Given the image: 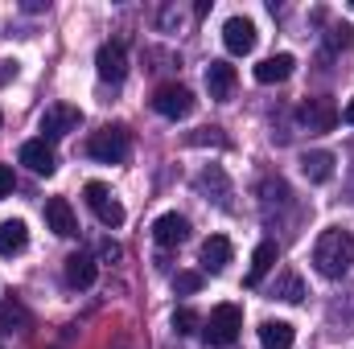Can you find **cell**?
<instances>
[{
    "instance_id": "6da1fadb",
    "label": "cell",
    "mask_w": 354,
    "mask_h": 349,
    "mask_svg": "<svg viewBox=\"0 0 354 349\" xmlns=\"http://www.w3.org/2000/svg\"><path fill=\"white\" fill-rule=\"evenodd\" d=\"M313 267L326 275V279H342L351 275L354 267V239L346 230H326L313 247Z\"/></svg>"
},
{
    "instance_id": "7a4b0ae2",
    "label": "cell",
    "mask_w": 354,
    "mask_h": 349,
    "mask_svg": "<svg viewBox=\"0 0 354 349\" xmlns=\"http://www.w3.org/2000/svg\"><path fill=\"white\" fill-rule=\"evenodd\" d=\"M239 329H243V308L239 304H218L202 321V341L214 346V349H227V346L239 341Z\"/></svg>"
},
{
    "instance_id": "3957f363",
    "label": "cell",
    "mask_w": 354,
    "mask_h": 349,
    "mask_svg": "<svg viewBox=\"0 0 354 349\" xmlns=\"http://www.w3.org/2000/svg\"><path fill=\"white\" fill-rule=\"evenodd\" d=\"M87 152L99 165H124L132 152V136H128V128H103L87 140Z\"/></svg>"
},
{
    "instance_id": "277c9868",
    "label": "cell",
    "mask_w": 354,
    "mask_h": 349,
    "mask_svg": "<svg viewBox=\"0 0 354 349\" xmlns=\"http://www.w3.org/2000/svg\"><path fill=\"white\" fill-rule=\"evenodd\" d=\"M83 193H87V206H91V214H95V218H99V222H103L107 230H115V226L124 222V206H120V201L111 197V189H107V185H99V181H91L87 189H83Z\"/></svg>"
},
{
    "instance_id": "5b68a950",
    "label": "cell",
    "mask_w": 354,
    "mask_h": 349,
    "mask_svg": "<svg viewBox=\"0 0 354 349\" xmlns=\"http://www.w3.org/2000/svg\"><path fill=\"white\" fill-rule=\"evenodd\" d=\"M79 123H83L79 107L54 103V107H46V115H41V140H62V136H71Z\"/></svg>"
},
{
    "instance_id": "8992f818",
    "label": "cell",
    "mask_w": 354,
    "mask_h": 349,
    "mask_svg": "<svg viewBox=\"0 0 354 349\" xmlns=\"http://www.w3.org/2000/svg\"><path fill=\"white\" fill-rule=\"evenodd\" d=\"M338 119H342V111L334 107V99H305V107H301V123L309 128V132H334L338 128Z\"/></svg>"
},
{
    "instance_id": "52a82bcc",
    "label": "cell",
    "mask_w": 354,
    "mask_h": 349,
    "mask_svg": "<svg viewBox=\"0 0 354 349\" xmlns=\"http://www.w3.org/2000/svg\"><path fill=\"white\" fill-rule=\"evenodd\" d=\"M153 107H157V115H165V119H185V115L194 111V94L185 87H177V83H169V87H157Z\"/></svg>"
},
{
    "instance_id": "ba28073f",
    "label": "cell",
    "mask_w": 354,
    "mask_h": 349,
    "mask_svg": "<svg viewBox=\"0 0 354 349\" xmlns=\"http://www.w3.org/2000/svg\"><path fill=\"white\" fill-rule=\"evenodd\" d=\"M223 46H227V54H235V58L252 54V50H256V25H252L248 17H231V21L223 25Z\"/></svg>"
},
{
    "instance_id": "9c48e42d",
    "label": "cell",
    "mask_w": 354,
    "mask_h": 349,
    "mask_svg": "<svg viewBox=\"0 0 354 349\" xmlns=\"http://www.w3.org/2000/svg\"><path fill=\"white\" fill-rule=\"evenodd\" d=\"M95 70H99L103 83H124V74H128V54H124V46H120V41L99 46V54H95Z\"/></svg>"
},
{
    "instance_id": "30bf717a",
    "label": "cell",
    "mask_w": 354,
    "mask_h": 349,
    "mask_svg": "<svg viewBox=\"0 0 354 349\" xmlns=\"http://www.w3.org/2000/svg\"><path fill=\"white\" fill-rule=\"evenodd\" d=\"M21 165H29L37 177H50L58 169V157H54V148H50V140H25L21 144Z\"/></svg>"
},
{
    "instance_id": "8fae6325",
    "label": "cell",
    "mask_w": 354,
    "mask_h": 349,
    "mask_svg": "<svg viewBox=\"0 0 354 349\" xmlns=\"http://www.w3.org/2000/svg\"><path fill=\"white\" fill-rule=\"evenodd\" d=\"M46 222H50V230H54L58 239L79 235V222H75V210H71L66 197H50V201H46Z\"/></svg>"
},
{
    "instance_id": "7c38bea8",
    "label": "cell",
    "mask_w": 354,
    "mask_h": 349,
    "mask_svg": "<svg viewBox=\"0 0 354 349\" xmlns=\"http://www.w3.org/2000/svg\"><path fill=\"white\" fill-rule=\"evenodd\" d=\"M153 239H157L161 247H177V243L189 239V222H185L181 214H161V218L153 222Z\"/></svg>"
},
{
    "instance_id": "4fadbf2b",
    "label": "cell",
    "mask_w": 354,
    "mask_h": 349,
    "mask_svg": "<svg viewBox=\"0 0 354 349\" xmlns=\"http://www.w3.org/2000/svg\"><path fill=\"white\" fill-rule=\"evenodd\" d=\"M292 66H297V58H292V54H272V58H264V62L256 66V83H264V87L284 83V79L292 74Z\"/></svg>"
},
{
    "instance_id": "5bb4252c",
    "label": "cell",
    "mask_w": 354,
    "mask_h": 349,
    "mask_svg": "<svg viewBox=\"0 0 354 349\" xmlns=\"http://www.w3.org/2000/svg\"><path fill=\"white\" fill-rule=\"evenodd\" d=\"M206 90H210V99H231V90H235V66L231 62H210L206 66Z\"/></svg>"
},
{
    "instance_id": "9a60e30c",
    "label": "cell",
    "mask_w": 354,
    "mask_h": 349,
    "mask_svg": "<svg viewBox=\"0 0 354 349\" xmlns=\"http://www.w3.org/2000/svg\"><path fill=\"white\" fill-rule=\"evenodd\" d=\"M301 173L309 177L313 185H326V181L334 177V152H326V148L305 152V157H301Z\"/></svg>"
},
{
    "instance_id": "2e32d148",
    "label": "cell",
    "mask_w": 354,
    "mask_h": 349,
    "mask_svg": "<svg viewBox=\"0 0 354 349\" xmlns=\"http://www.w3.org/2000/svg\"><path fill=\"white\" fill-rule=\"evenodd\" d=\"M66 283H71V288H79V292L95 283V259H91L87 251L66 255Z\"/></svg>"
},
{
    "instance_id": "e0dca14e",
    "label": "cell",
    "mask_w": 354,
    "mask_h": 349,
    "mask_svg": "<svg viewBox=\"0 0 354 349\" xmlns=\"http://www.w3.org/2000/svg\"><path fill=\"white\" fill-rule=\"evenodd\" d=\"M25 243H29V226H25L21 218L0 222V255H21Z\"/></svg>"
},
{
    "instance_id": "ac0fdd59",
    "label": "cell",
    "mask_w": 354,
    "mask_h": 349,
    "mask_svg": "<svg viewBox=\"0 0 354 349\" xmlns=\"http://www.w3.org/2000/svg\"><path fill=\"white\" fill-rule=\"evenodd\" d=\"M227 263H231V239L210 235V239L202 243V267H206V271H223Z\"/></svg>"
},
{
    "instance_id": "d6986e66",
    "label": "cell",
    "mask_w": 354,
    "mask_h": 349,
    "mask_svg": "<svg viewBox=\"0 0 354 349\" xmlns=\"http://www.w3.org/2000/svg\"><path fill=\"white\" fill-rule=\"evenodd\" d=\"M292 325L288 321H264L260 325V346L264 349H292Z\"/></svg>"
},
{
    "instance_id": "ffe728a7",
    "label": "cell",
    "mask_w": 354,
    "mask_h": 349,
    "mask_svg": "<svg viewBox=\"0 0 354 349\" xmlns=\"http://www.w3.org/2000/svg\"><path fill=\"white\" fill-rule=\"evenodd\" d=\"M276 255H280V251H276V243H260V247H256V255H252V271H248V283H260L268 271L276 267Z\"/></svg>"
},
{
    "instance_id": "44dd1931",
    "label": "cell",
    "mask_w": 354,
    "mask_h": 349,
    "mask_svg": "<svg viewBox=\"0 0 354 349\" xmlns=\"http://www.w3.org/2000/svg\"><path fill=\"white\" fill-rule=\"evenodd\" d=\"M272 296H276V300H288V304H297V300L305 296V283H301V275H297V271H284V275L272 283Z\"/></svg>"
},
{
    "instance_id": "7402d4cb",
    "label": "cell",
    "mask_w": 354,
    "mask_h": 349,
    "mask_svg": "<svg viewBox=\"0 0 354 349\" xmlns=\"http://www.w3.org/2000/svg\"><path fill=\"white\" fill-rule=\"evenodd\" d=\"M174 329H177V337H194V333L202 329V317H198L194 308H177L174 312Z\"/></svg>"
},
{
    "instance_id": "603a6c76",
    "label": "cell",
    "mask_w": 354,
    "mask_h": 349,
    "mask_svg": "<svg viewBox=\"0 0 354 349\" xmlns=\"http://www.w3.org/2000/svg\"><path fill=\"white\" fill-rule=\"evenodd\" d=\"M8 325H21V333L29 329V312L21 308V304H4V312H0V329L8 333Z\"/></svg>"
},
{
    "instance_id": "cb8c5ba5",
    "label": "cell",
    "mask_w": 354,
    "mask_h": 349,
    "mask_svg": "<svg viewBox=\"0 0 354 349\" xmlns=\"http://www.w3.org/2000/svg\"><path fill=\"white\" fill-rule=\"evenodd\" d=\"M351 33H354L351 25H334L330 29V50H351V41H354Z\"/></svg>"
},
{
    "instance_id": "d4e9b609",
    "label": "cell",
    "mask_w": 354,
    "mask_h": 349,
    "mask_svg": "<svg viewBox=\"0 0 354 349\" xmlns=\"http://www.w3.org/2000/svg\"><path fill=\"white\" fill-rule=\"evenodd\" d=\"M174 288H177V292H185V296H189V292H198V288H202V275H198V271H177Z\"/></svg>"
},
{
    "instance_id": "484cf974",
    "label": "cell",
    "mask_w": 354,
    "mask_h": 349,
    "mask_svg": "<svg viewBox=\"0 0 354 349\" xmlns=\"http://www.w3.org/2000/svg\"><path fill=\"white\" fill-rule=\"evenodd\" d=\"M12 185H17V181H12V169H8V165H0V197H8V193H12Z\"/></svg>"
},
{
    "instance_id": "4316f807",
    "label": "cell",
    "mask_w": 354,
    "mask_h": 349,
    "mask_svg": "<svg viewBox=\"0 0 354 349\" xmlns=\"http://www.w3.org/2000/svg\"><path fill=\"white\" fill-rule=\"evenodd\" d=\"M99 255H103V259H120V243L103 239V243H99Z\"/></svg>"
},
{
    "instance_id": "83f0119b",
    "label": "cell",
    "mask_w": 354,
    "mask_h": 349,
    "mask_svg": "<svg viewBox=\"0 0 354 349\" xmlns=\"http://www.w3.org/2000/svg\"><path fill=\"white\" fill-rule=\"evenodd\" d=\"M8 79H17V62H0V87H4Z\"/></svg>"
},
{
    "instance_id": "f1b7e54d",
    "label": "cell",
    "mask_w": 354,
    "mask_h": 349,
    "mask_svg": "<svg viewBox=\"0 0 354 349\" xmlns=\"http://www.w3.org/2000/svg\"><path fill=\"white\" fill-rule=\"evenodd\" d=\"M342 119H346V123H354V99L346 103V111H342Z\"/></svg>"
}]
</instances>
